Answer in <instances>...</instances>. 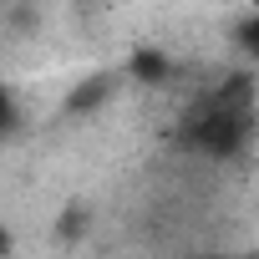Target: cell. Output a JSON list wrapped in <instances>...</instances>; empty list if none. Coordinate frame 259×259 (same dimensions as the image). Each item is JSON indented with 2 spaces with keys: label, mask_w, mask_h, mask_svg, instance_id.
Here are the masks:
<instances>
[{
  "label": "cell",
  "mask_w": 259,
  "mask_h": 259,
  "mask_svg": "<svg viewBox=\"0 0 259 259\" xmlns=\"http://www.w3.org/2000/svg\"><path fill=\"white\" fill-rule=\"evenodd\" d=\"M168 71H173V66H168L163 51H138V56H133V76H138V81H168Z\"/></svg>",
  "instance_id": "6da1fadb"
},
{
  "label": "cell",
  "mask_w": 259,
  "mask_h": 259,
  "mask_svg": "<svg viewBox=\"0 0 259 259\" xmlns=\"http://www.w3.org/2000/svg\"><path fill=\"white\" fill-rule=\"evenodd\" d=\"M234 41H239V51H244V56H254V61H259V11H254V16H244V21L234 26Z\"/></svg>",
  "instance_id": "7a4b0ae2"
},
{
  "label": "cell",
  "mask_w": 259,
  "mask_h": 259,
  "mask_svg": "<svg viewBox=\"0 0 259 259\" xmlns=\"http://www.w3.org/2000/svg\"><path fill=\"white\" fill-rule=\"evenodd\" d=\"M107 92H112V76H97V81H87V87L71 97V112H87V107H97Z\"/></svg>",
  "instance_id": "3957f363"
},
{
  "label": "cell",
  "mask_w": 259,
  "mask_h": 259,
  "mask_svg": "<svg viewBox=\"0 0 259 259\" xmlns=\"http://www.w3.org/2000/svg\"><path fill=\"white\" fill-rule=\"evenodd\" d=\"M6 127H11V92L0 87V138H6Z\"/></svg>",
  "instance_id": "277c9868"
},
{
  "label": "cell",
  "mask_w": 259,
  "mask_h": 259,
  "mask_svg": "<svg viewBox=\"0 0 259 259\" xmlns=\"http://www.w3.org/2000/svg\"><path fill=\"white\" fill-rule=\"evenodd\" d=\"M0 254H11V234L6 229H0Z\"/></svg>",
  "instance_id": "5b68a950"
},
{
  "label": "cell",
  "mask_w": 259,
  "mask_h": 259,
  "mask_svg": "<svg viewBox=\"0 0 259 259\" xmlns=\"http://www.w3.org/2000/svg\"><path fill=\"white\" fill-rule=\"evenodd\" d=\"M254 11H259V0H254Z\"/></svg>",
  "instance_id": "8992f818"
}]
</instances>
